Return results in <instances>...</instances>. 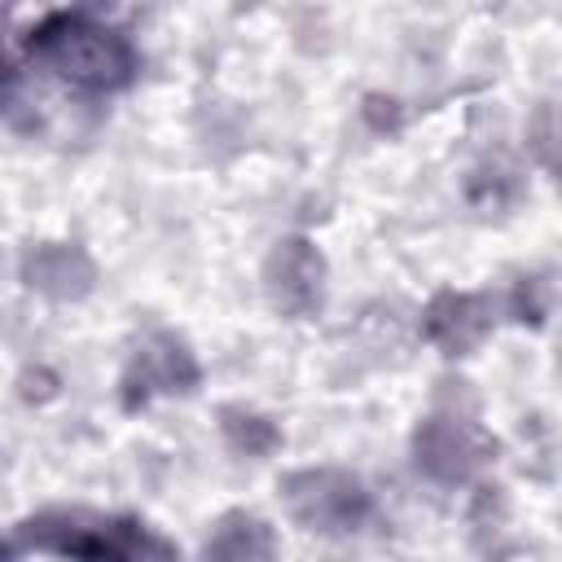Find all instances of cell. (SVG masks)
<instances>
[{
    "mask_svg": "<svg viewBox=\"0 0 562 562\" xmlns=\"http://www.w3.org/2000/svg\"><path fill=\"white\" fill-rule=\"evenodd\" d=\"M48 553L61 562H180L176 540L136 514L101 509H40L26 514L9 536V558Z\"/></svg>",
    "mask_w": 562,
    "mask_h": 562,
    "instance_id": "1",
    "label": "cell"
},
{
    "mask_svg": "<svg viewBox=\"0 0 562 562\" xmlns=\"http://www.w3.org/2000/svg\"><path fill=\"white\" fill-rule=\"evenodd\" d=\"M22 48L31 66H44L61 83H70L83 97H110L136 83L140 75V53L132 35L119 26L83 13V9H57L44 13L26 35Z\"/></svg>",
    "mask_w": 562,
    "mask_h": 562,
    "instance_id": "2",
    "label": "cell"
},
{
    "mask_svg": "<svg viewBox=\"0 0 562 562\" xmlns=\"http://www.w3.org/2000/svg\"><path fill=\"white\" fill-rule=\"evenodd\" d=\"M285 514L316 536H356L373 518V492L342 465H303L281 479Z\"/></svg>",
    "mask_w": 562,
    "mask_h": 562,
    "instance_id": "3",
    "label": "cell"
},
{
    "mask_svg": "<svg viewBox=\"0 0 562 562\" xmlns=\"http://www.w3.org/2000/svg\"><path fill=\"white\" fill-rule=\"evenodd\" d=\"M413 470L439 487H465L496 461V439L465 413H426L408 439Z\"/></svg>",
    "mask_w": 562,
    "mask_h": 562,
    "instance_id": "4",
    "label": "cell"
},
{
    "mask_svg": "<svg viewBox=\"0 0 562 562\" xmlns=\"http://www.w3.org/2000/svg\"><path fill=\"white\" fill-rule=\"evenodd\" d=\"M198 386H202V360L189 347V338L176 329H145L132 342L127 364L119 373V400L132 413L158 395H193Z\"/></svg>",
    "mask_w": 562,
    "mask_h": 562,
    "instance_id": "5",
    "label": "cell"
},
{
    "mask_svg": "<svg viewBox=\"0 0 562 562\" xmlns=\"http://www.w3.org/2000/svg\"><path fill=\"white\" fill-rule=\"evenodd\" d=\"M325 281L329 263L321 246L303 233L277 237L268 259H263V294L285 321H312L325 307Z\"/></svg>",
    "mask_w": 562,
    "mask_h": 562,
    "instance_id": "6",
    "label": "cell"
},
{
    "mask_svg": "<svg viewBox=\"0 0 562 562\" xmlns=\"http://www.w3.org/2000/svg\"><path fill=\"white\" fill-rule=\"evenodd\" d=\"M18 277L31 294L48 303H83L97 290V259L88 255L83 241H31L18 255Z\"/></svg>",
    "mask_w": 562,
    "mask_h": 562,
    "instance_id": "7",
    "label": "cell"
},
{
    "mask_svg": "<svg viewBox=\"0 0 562 562\" xmlns=\"http://www.w3.org/2000/svg\"><path fill=\"white\" fill-rule=\"evenodd\" d=\"M496 329V299L483 290H439L422 307V338L443 356H474Z\"/></svg>",
    "mask_w": 562,
    "mask_h": 562,
    "instance_id": "8",
    "label": "cell"
},
{
    "mask_svg": "<svg viewBox=\"0 0 562 562\" xmlns=\"http://www.w3.org/2000/svg\"><path fill=\"white\" fill-rule=\"evenodd\" d=\"M202 562H281L277 527L255 509H224L202 540Z\"/></svg>",
    "mask_w": 562,
    "mask_h": 562,
    "instance_id": "9",
    "label": "cell"
},
{
    "mask_svg": "<svg viewBox=\"0 0 562 562\" xmlns=\"http://www.w3.org/2000/svg\"><path fill=\"white\" fill-rule=\"evenodd\" d=\"M215 426H220V439L237 457H250V461H263V457L281 452V443H285L277 417H268V413H259L250 404H220Z\"/></svg>",
    "mask_w": 562,
    "mask_h": 562,
    "instance_id": "10",
    "label": "cell"
},
{
    "mask_svg": "<svg viewBox=\"0 0 562 562\" xmlns=\"http://www.w3.org/2000/svg\"><path fill=\"white\" fill-rule=\"evenodd\" d=\"M527 145L536 154V162L558 180L562 189V101H549L536 110L531 127H527Z\"/></svg>",
    "mask_w": 562,
    "mask_h": 562,
    "instance_id": "11",
    "label": "cell"
},
{
    "mask_svg": "<svg viewBox=\"0 0 562 562\" xmlns=\"http://www.w3.org/2000/svg\"><path fill=\"white\" fill-rule=\"evenodd\" d=\"M509 316L514 321H531V325H540L544 321V303H540V281L536 277H522L518 285H514V294H509Z\"/></svg>",
    "mask_w": 562,
    "mask_h": 562,
    "instance_id": "12",
    "label": "cell"
}]
</instances>
